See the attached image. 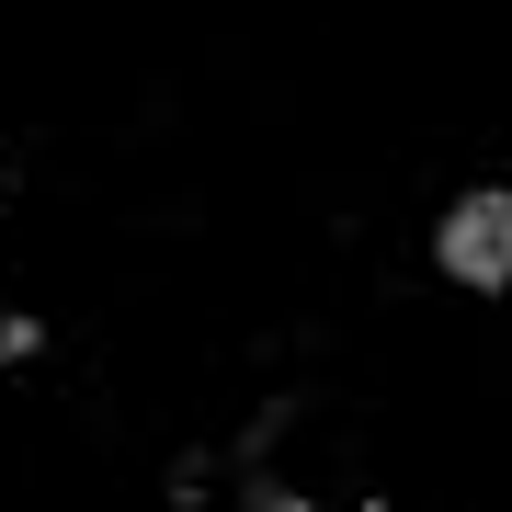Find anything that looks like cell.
Listing matches in <instances>:
<instances>
[{
	"label": "cell",
	"mask_w": 512,
	"mask_h": 512,
	"mask_svg": "<svg viewBox=\"0 0 512 512\" xmlns=\"http://www.w3.org/2000/svg\"><path fill=\"white\" fill-rule=\"evenodd\" d=\"M444 274H467V285H501L512 274V194H478L444 217Z\"/></svg>",
	"instance_id": "6da1fadb"
}]
</instances>
